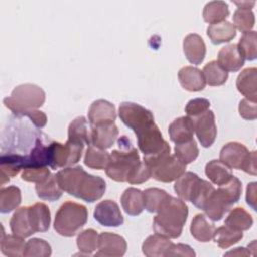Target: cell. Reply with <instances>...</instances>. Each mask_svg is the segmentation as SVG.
I'll return each instance as SVG.
<instances>
[{"mask_svg":"<svg viewBox=\"0 0 257 257\" xmlns=\"http://www.w3.org/2000/svg\"><path fill=\"white\" fill-rule=\"evenodd\" d=\"M9 224L11 232L20 238L25 239L35 233L29 219V207H21L16 210Z\"/></svg>","mask_w":257,"mask_h":257,"instance_id":"44dd1931","label":"cell"},{"mask_svg":"<svg viewBox=\"0 0 257 257\" xmlns=\"http://www.w3.org/2000/svg\"><path fill=\"white\" fill-rule=\"evenodd\" d=\"M210 107V101L206 98H194L191 99L186 107H185V111L187 113L188 116L190 117H194L197 116L205 111H207Z\"/></svg>","mask_w":257,"mask_h":257,"instance_id":"c3c4849f","label":"cell"},{"mask_svg":"<svg viewBox=\"0 0 257 257\" xmlns=\"http://www.w3.org/2000/svg\"><path fill=\"white\" fill-rule=\"evenodd\" d=\"M97 249L98 252L95 256L119 257L123 256L126 252V242L124 238L119 235L103 232L98 235Z\"/></svg>","mask_w":257,"mask_h":257,"instance_id":"7c38bea8","label":"cell"},{"mask_svg":"<svg viewBox=\"0 0 257 257\" xmlns=\"http://www.w3.org/2000/svg\"><path fill=\"white\" fill-rule=\"evenodd\" d=\"M225 225L238 231L249 230L253 225L252 216L243 208L233 209L225 219Z\"/></svg>","mask_w":257,"mask_h":257,"instance_id":"8d00e7d4","label":"cell"},{"mask_svg":"<svg viewBox=\"0 0 257 257\" xmlns=\"http://www.w3.org/2000/svg\"><path fill=\"white\" fill-rule=\"evenodd\" d=\"M194 133L193 120L188 115L176 118L169 125L170 139L175 144H181L194 139Z\"/></svg>","mask_w":257,"mask_h":257,"instance_id":"d6986e66","label":"cell"},{"mask_svg":"<svg viewBox=\"0 0 257 257\" xmlns=\"http://www.w3.org/2000/svg\"><path fill=\"white\" fill-rule=\"evenodd\" d=\"M56 179L62 191L87 203L99 200L106 188L102 178L86 173L80 166L66 167L58 171Z\"/></svg>","mask_w":257,"mask_h":257,"instance_id":"7a4b0ae2","label":"cell"},{"mask_svg":"<svg viewBox=\"0 0 257 257\" xmlns=\"http://www.w3.org/2000/svg\"><path fill=\"white\" fill-rule=\"evenodd\" d=\"M202 72L204 74L206 83L211 86L223 85L228 79V72L224 70L215 60L208 62L204 66Z\"/></svg>","mask_w":257,"mask_h":257,"instance_id":"74e56055","label":"cell"},{"mask_svg":"<svg viewBox=\"0 0 257 257\" xmlns=\"http://www.w3.org/2000/svg\"><path fill=\"white\" fill-rule=\"evenodd\" d=\"M256 40H257L256 31H252V30L243 33V36L240 38L237 46L245 60L252 61L256 59L257 57Z\"/></svg>","mask_w":257,"mask_h":257,"instance_id":"b9f144b4","label":"cell"},{"mask_svg":"<svg viewBox=\"0 0 257 257\" xmlns=\"http://www.w3.org/2000/svg\"><path fill=\"white\" fill-rule=\"evenodd\" d=\"M231 205L215 189L211 197L206 202L203 211L212 221H220L226 213L230 211Z\"/></svg>","mask_w":257,"mask_h":257,"instance_id":"603a6c76","label":"cell"},{"mask_svg":"<svg viewBox=\"0 0 257 257\" xmlns=\"http://www.w3.org/2000/svg\"><path fill=\"white\" fill-rule=\"evenodd\" d=\"M21 203V192L18 187L9 186L0 190V212L10 213Z\"/></svg>","mask_w":257,"mask_h":257,"instance_id":"e575fe53","label":"cell"},{"mask_svg":"<svg viewBox=\"0 0 257 257\" xmlns=\"http://www.w3.org/2000/svg\"><path fill=\"white\" fill-rule=\"evenodd\" d=\"M69 141L90 145V124L84 116H78L74 118L68 126V139Z\"/></svg>","mask_w":257,"mask_h":257,"instance_id":"f546056e","label":"cell"},{"mask_svg":"<svg viewBox=\"0 0 257 257\" xmlns=\"http://www.w3.org/2000/svg\"><path fill=\"white\" fill-rule=\"evenodd\" d=\"M45 101L44 90L32 83H24L16 86L9 97L3 99L4 105L16 116H23L29 110L37 109Z\"/></svg>","mask_w":257,"mask_h":257,"instance_id":"5b68a950","label":"cell"},{"mask_svg":"<svg viewBox=\"0 0 257 257\" xmlns=\"http://www.w3.org/2000/svg\"><path fill=\"white\" fill-rule=\"evenodd\" d=\"M98 234L93 229L82 231L76 239V244L79 251L85 255H90L97 249Z\"/></svg>","mask_w":257,"mask_h":257,"instance_id":"ee69618b","label":"cell"},{"mask_svg":"<svg viewBox=\"0 0 257 257\" xmlns=\"http://www.w3.org/2000/svg\"><path fill=\"white\" fill-rule=\"evenodd\" d=\"M233 22L235 28L245 33L251 31L255 24V16L252 10L238 8L233 15Z\"/></svg>","mask_w":257,"mask_h":257,"instance_id":"f6af8a7d","label":"cell"},{"mask_svg":"<svg viewBox=\"0 0 257 257\" xmlns=\"http://www.w3.org/2000/svg\"><path fill=\"white\" fill-rule=\"evenodd\" d=\"M207 34L213 44H221L229 42L236 36V28L229 21H222L211 24L207 28Z\"/></svg>","mask_w":257,"mask_h":257,"instance_id":"4316f807","label":"cell"},{"mask_svg":"<svg viewBox=\"0 0 257 257\" xmlns=\"http://www.w3.org/2000/svg\"><path fill=\"white\" fill-rule=\"evenodd\" d=\"M35 191L40 199L49 202H54L58 200L62 196L63 192L58 185L56 175L53 174H50L49 177L43 182L37 183L35 185Z\"/></svg>","mask_w":257,"mask_h":257,"instance_id":"f1b7e54d","label":"cell"},{"mask_svg":"<svg viewBox=\"0 0 257 257\" xmlns=\"http://www.w3.org/2000/svg\"><path fill=\"white\" fill-rule=\"evenodd\" d=\"M256 182H252L247 186L246 202L253 209L256 210Z\"/></svg>","mask_w":257,"mask_h":257,"instance_id":"db71d44e","label":"cell"},{"mask_svg":"<svg viewBox=\"0 0 257 257\" xmlns=\"http://www.w3.org/2000/svg\"><path fill=\"white\" fill-rule=\"evenodd\" d=\"M50 255H51V247L45 240L33 238L26 243L24 256L48 257Z\"/></svg>","mask_w":257,"mask_h":257,"instance_id":"bcb514c9","label":"cell"},{"mask_svg":"<svg viewBox=\"0 0 257 257\" xmlns=\"http://www.w3.org/2000/svg\"><path fill=\"white\" fill-rule=\"evenodd\" d=\"M215 225L210 223L202 214L196 215L191 223L190 231L192 236L199 242L206 243L213 239L215 232Z\"/></svg>","mask_w":257,"mask_h":257,"instance_id":"484cf974","label":"cell"},{"mask_svg":"<svg viewBox=\"0 0 257 257\" xmlns=\"http://www.w3.org/2000/svg\"><path fill=\"white\" fill-rule=\"evenodd\" d=\"M239 113L247 120H254L257 117L256 102H253L247 98H244L239 103Z\"/></svg>","mask_w":257,"mask_h":257,"instance_id":"f907efd6","label":"cell"},{"mask_svg":"<svg viewBox=\"0 0 257 257\" xmlns=\"http://www.w3.org/2000/svg\"><path fill=\"white\" fill-rule=\"evenodd\" d=\"M229 8L224 1H211L208 2L203 10V18L210 24L225 21L229 16Z\"/></svg>","mask_w":257,"mask_h":257,"instance_id":"1f68e13d","label":"cell"},{"mask_svg":"<svg viewBox=\"0 0 257 257\" xmlns=\"http://www.w3.org/2000/svg\"><path fill=\"white\" fill-rule=\"evenodd\" d=\"M150 178H151L150 167L145 162H141L139 166L130 175L126 182L130 184H142L147 182Z\"/></svg>","mask_w":257,"mask_h":257,"instance_id":"681fc988","label":"cell"},{"mask_svg":"<svg viewBox=\"0 0 257 257\" xmlns=\"http://www.w3.org/2000/svg\"><path fill=\"white\" fill-rule=\"evenodd\" d=\"M118 136V128L114 122L90 126V145L102 150L112 147Z\"/></svg>","mask_w":257,"mask_h":257,"instance_id":"4fadbf2b","label":"cell"},{"mask_svg":"<svg viewBox=\"0 0 257 257\" xmlns=\"http://www.w3.org/2000/svg\"><path fill=\"white\" fill-rule=\"evenodd\" d=\"M145 209L150 213H157L166 199L170 196L166 191L158 188H149L144 192Z\"/></svg>","mask_w":257,"mask_h":257,"instance_id":"f35d334b","label":"cell"},{"mask_svg":"<svg viewBox=\"0 0 257 257\" xmlns=\"http://www.w3.org/2000/svg\"><path fill=\"white\" fill-rule=\"evenodd\" d=\"M50 171L46 167H34V168H26L23 170L21 174V179L26 182L31 183H40L47 179L50 175Z\"/></svg>","mask_w":257,"mask_h":257,"instance_id":"7dc6e473","label":"cell"},{"mask_svg":"<svg viewBox=\"0 0 257 257\" xmlns=\"http://www.w3.org/2000/svg\"><path fill=\"white\" fill-rule=\"evenodd\" d=\"M186 58L192 64H200L206 55V45L203 38L196 33L188 34L183 41Z\"/></svg>","mask_w":257,"mask_h":257,"instance_id":"e0dca14e","label":"cell"},{"mask_svg":"<svg viewBox=\"0 0 257 257\" xmlns=\"http://www.w3.org/2000/svg\"><path fill=\"white\" fill-rule=\"evenodd\" d=\"M218 64L227 72H236L244 65L245 59L237 44H228L218 52Z\"/></svg>","mask_w":257,"mask_h":257,"instance_id":"2e32d148","label":"cell"},{"mask_svg":"<svg viewBox=\"0 0 257 257\" xmlns=\"http://www.w3.org/2000/svg\"><path fill=\"white\" fill-rule=\"evenodd\" d=\"M93 217L100 225L105 227H118L123 224L120 209L111 200H104L98 203L94 209Z\"/></svg>","mask_w":257,"mask_h":257,"instance_id":"8fae6325","label":"cell"},{"mask_svg":"<svg viewBox=\"0 0 257 257\" xmlns=\"http://www.w3.org/2000/svg\"><path fill=\"white\" fill-rule=\"evenodd\" d=\"M109 156L105 150L89 145L84 156V165L94 170H104L109 162Z\"/></svg>","mask_w":257,"mask_h":257,"instance_id":"d6a6232c","label":"cell"},{"mask_svg":"<svg viewBox=\"0 0 257 257\" xmlns=\"http://www.w3.org/2000/svg\"><path fill=\"white\" fill-rule=\"evenodd\" d=\"M29 219L34 232H46L50 226V211L44 203L29 207Z\"/></svg>","mask_w":257,"mask_h":257,"instance_id":"d4e9b609","label":"cell"},{"mask_svg":"<svg viewBox=\"0 0 257 257\" xmlns=\"http://www.w3.org/2000/svg\"><path fill=\"white\" fill-rule=\"evenodd\" d=\"M120 202L122 209L130 216H138L145 209L144 194L136 188H127L122 193Z\"/></svg>","mask_w":257,"mask_h":257,"instance_id":"7402d4cb","label":"cell"},{"mask_svg":"<svg viewBox=\"0 0 257 257\" xmlns=\"http://www.w3.org/2000/svg\"><path fill=\"white\" fill-rule=\"evenodd\" d=\"M26 243L23 238H20L16 235H5L4 231L2 232L1 237V252L5 256L9 257H18L24 256Z\"/></svg>","mask_w":257,"mask_h":257,"instance_id":"d590c367","label":"cell"},{"mask_svg":"<svg viewBox=\"0 0 257 257\" xmlns=\"http://www.w3.org/2000/svg\"><path fill=\"white\" fill-rule=\"evenodd\" d=\"M191 118L193 120L194 131L200 144L204 148L211 147L217 137V126L214 112L208 109L207 111Z\"/></svg>","mask_w":257,"mask_h":257,"instance_id":"30bf717a","label":"cell"},{"mask_svg":"<svg viewBox=\"0 0 257 257\" xmlns=\"http://www.w3.org/2000/svg\"><path fill=\"white\" fill-rule=\"evenodd\" d=\"M172 242L169 238L154 234L149 236L143 243V253L148 257H160L166 256L168 250L172 246Z\"/></svg>","mask_w":257,"mask_h":257,"instance_id":"cb8c5ba5","label":"cell"},{"mask_svg":"<svg viewBox=\"0 0 257 257\" xmlns=\"http://www.w3.org/2000/svg\"><path fill=\"white\" fill-rule=\"evenodd\" d=\"M175 156L186 165L194 162L199 156V149L196 141L192 139L188 142L176 144Z\"/></svg>","mask_w":257,"mask_h":257,"instance_id":"7bdbcfd3","label":"cell"},{"mask_svg":"<svg viewBox=\"0 0 257 257\" xmlns=\"http://www.w3.org/2000/svg\"><path fill=\"white\" fill-rule=\"evenodd\" d=\"M23 116H27L36 127H44L47 122V116L43 111L38 109H32L23 114Z\"/></svg>","mask_w":257,"mask_h":257,"instance_id":"f5cc1de1","label":"cell"},{"mask_svg":"<svg viewBox=\"0 0 257 257\" xmlns=\"http://www.w3.org/2000/svg\"><path fill=\"white\" fill-rule=\"evenodd\" d=\"M243 238V231L232 229L225 225L215 229L213 239L215 243L222 249H227L232 245L238 243Z\"/></svg>","mask_w":257,"mask_h":257,"instance_id":"836d02e7","label":"cell"},{"mask_svg":"<svg viewBox=\"0 0 257 257\" xmlns=\"http://www.w3.org/2000/svg\"><path fill=\"white\" fill-rule=\"evenodd\" d=\"M144 162L151 169V177L163 183L176 181L186 171V164L171 154L144 159Z\"/></svg>","mask_w":257,"mask_h":257,"instance_id":"ba28073f","label":"cell"},{"mask_svg":"<svg viewBox=\"0 0 257 257\" xmlns=\"http://www.w3.org/2000/svg\"><path fill=\"white\" fill-rule=\"evenodd\" d=\"M87 209L75 202L63 203L56 212L54 230L61 236L72 237L78 233L87 222Z\"/></svg>","mask_w":257,"mask_h":257,"instance_id":"8992f818","label":"cell"},{"mask_svg":"<svg viewBox=\"0 0 257 257\" xmlns=\"http://www.w3.org/2000/svg\"><path fill=\"white\" fill-rule=\"evenodd\" d=\"M205 173L209 180L218 186L227 183L233 176L231 169L220 160H212L207 163Z\"/></svg>","mask_w":257,"mask_h":257,"instance_id":"83f0119b","label":"cell"},{"mask_svg":"<svg viewBox=\"0 0 257 257\" xmlns=\"http://www.w3.org/2000/svg\"><path fill=\"white\" fill-rule=\"evenodd\" d=\"M220 161L230 169L243 170L250 175H256V152H249L243 144L237 142L226 144L220 152Z\"/></svg>","mask_w":257,"mask_h":257,"instance_id":"52a82bcc","label":"cell"},{"mask_svg":"<svg viewBox=\"0 0 257 257\" xmlns=\"http://www.w3.org/2000/svg\"><path fill=\"white\" fill-rule=\"evenodd\" d=\"M119 150H113L105 169L106 175L116 182H126L130 175L141 163L139 153L125 136L118 140Z\"/></svg>","mask_w":257,"mask_h":257,"instance_id":"277c9868","label":"cell"},{"mask_svg":"<svg viewBox=\"0 0 257 257\" xmlns=\"http://www.w3.org/2000/svg\"><path fill=\"white\" fill-rule=\"evenodd\" d=\"M196 253L194 250L186 244H172L170 249L168 250L166 257L168 256H186V257H194Z\"/></svg>","mask_w":257,"mask_h":257,"instance_id":"816d5d0a","label":"cell"},{"mask_svg":"<svg viewBox=\"0 0 257 257\" xmlns=\"http://www.w3.org/2000/svg\"><path fill=\"white\" fill-rule=\"evenodd\" d=\"M182 87L188 91H201L205 88L206 80L203 72L194 66H184L178 72Z\"/></svg>","mask_w":257,"mask_h":257,"instance_id":"ac0fdd59","label":"cell"},{"mask_svg":"<svg viewBox=\"0 0 257 257\" xmlns=\"http://www.w3.org/2000/svg\"><path fill=\"white\" fill-rule=\"evenodd\" d=\"M116 111L114 105L104 99H98L91 103L88 109V121L90 126L114 122Z\"/></svg>","mask_w":257,"mask_h":257,"instance_id":"5bb4252c","label":"cell"},{"mask_svg":"<svg viewBox=\"0 0 257 257\" xmlns=\"http://www.w3.org/2000/svg\"><path fill=\"white\" fill-rule=\"evenodd\" d=\"M257 69L250 67L244 69L237 77L236 86L247 99L256 102L257 99Z\"/></svg>","mask_w":257,"mask_h":257,"instance_id":"ffe728a7","label":"cell"},{"mask_svg":"<svg viewBox=\"0 0 257 257\" xmlns=\"http://www.w3.org/2000/svg\"><path fill=\"white\" fill-rule=\"evenodd\" d=\"M118 115L120 120L136 134L138 147L144 154V159L170 154L171 148L164 140L149 109L138 103L125 101L119 105Z\"/></svg>","mask_w":257,"mask_h":257,"instance_id":"6da1fadb","label":"cell"},{"mask_svg":"<svg viewBox=\"0 0 257 257\" xmlns=\"http://www.w3.org/2000/svg\"><path fill=\"white\" fill-rule=\"evenodd\" d=\"M217 191L232 206L240 200L242 184L238 178L232 176V178L227 183L219 186Z\"/></svg>","mask_w":257,"mask_h":257,"instance_id":"60d3db41","label":"cell"},{"mask_svg":"<svg viewBox=\"0 0 257 257\" xmlns=\"http://www.w3.org/2000/svg\"><path fill=\"white\" fill-rule=\"evenodd\" d=\"M234 3L238 6V8L249 10H251V8H253L255 5V1H234Z\"/></svg>","mask_w":257,"mask_h":257,"instance_id":"11a10c76","label":"cell"},{"mask_svg":"<svg viewBox=\"0 0 257 257\" xmlns=\"http://www.w3.org/2000/svg\"><path fill=\"white\" fill-rule=\"evenodd\" d=\"M226 255H237V256H248L250 255V252L247 251L245 248H242V247H239V248H236L235 250L233 251H230L228 253H226Z\"/></svg>","mask_w":257,"mask_h":257,"instance_id":"9f6ffc18","label":"cell"},{"mask_svg":"<svg viewBox=\"0 0 257 257\" xmlns=\"http://www.w3.org/2000/svg\"><path fill=\"white\" fill-rule=\"evenodd\" d=\"M25 169V155L19 153H2L0 157L1 185L9 182V177L16 176Z\"/></svg>","mask_w":257,"mask_h":257,"instance_id":"9a60e30c","label":"cell"},{"mask_svg":"<svg viewBox=\"0 0 257 257\" xmlns=\"http://www.w3.org/2000/svg\"><path fill=\"white\" fill-rule=\"evenodd\" d=\"M214 191H215V188L213 187L212 184H210L209 182L203 179H199L193 191V194L191 196L190 202H192L193 205L198 209L203 210L206 202L211 197Z\"/></svg>","mask_w":257,"mask_h":257,"instance_id":"ab89813d","label":"cell"},{"mask_svg":"<svg viewBox=\"0 0 257 257\" xmlns=\"http://www.w3.org/2000/svg\"><path fill=\"white\" fill-rule=\"evenodd\" d=\"M84 144L67 140L65 144L51 142L49 149V167L53 170L76 164L80 158Z\"/></svg>","mask_w":257,"mask_h":257,"instance_id":"9c48e42d","label":"cell"},{"mask_svg":"<svg viewBox=\"0 0 257 257\" xmlns=\"http://www.w3.org/2000/svg\"><path fill=\"white\" fill-rule=\"evenodd\" d=\"M199 176L192 172H185L176 180L174 190L183 201H190L193 191L199 181Z\"/></svg>","mask_w":257,"mask_h":257,"instance_id":"4dcf8cb0","label":"cell"},{"mask_svg":"<svg viewBox=\"0 0 257 257\" xmlns=\"http://www.w3.org/2000/svg\"><path fill=\"white\" fill-rule=\"evenodd\" d=\"M153 221L156 234L169 239L179 238L188 217V206L182 199L169 196Z\"/></svg>","mask_w":257,"mask_h":257,"instance_id":"3957f363","label":"cell"}]
</instances>
